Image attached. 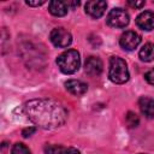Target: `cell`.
<instances>
[{
    "mask_svg": "<svg viewBox=\"0 0 154 154\" xmlns=\"http://www.w3.org/2000/svg\"><path fill=\"white\" fill-rule=\"evenodd\" d=\"M24 112L35 125L48 130L63 125L67 119L65 107L51 99L30 100L25 102Z\"/></svg>",
    "mask_w": 154,
    "mask_h": 154,
    "instance_id": "6da1fadb",
    "label": "cell"
},
{
    "mask_svg": "<svg viewBox=\"0 0 154 154\" xmlns=\"http://www.w3.org/2000/svg\"><path fill=\"white\" fill-rule=\"evenodd\" d=\"M48 11L51 12V14H53L55 17H63V16H65L67 13L69 6H67V4L65 1L53 0L48 5Z\"/></svg>",
    "mask_w": 154,
    "mask_h": 154,
    "instance_id": "7c38bea8",
    "label": "cell"
},
{
    "mask_svg": "<svg viewBox=\"0 0 154 154\" xmlns=\"http://www.w3.org/2000/svg\"><path fill=\"white\" fill-rule=\"evenodd\" d=\"M128 5L129 6H131V7H134V8H141V7H143L144 6V1H134V0H129L128 1Z\"/></svg>",
    "mask_w": 154,
    "mask_h": 154,
    "instance_id": "ac0fdd59",
    "label": "cell"
},
{
    "mask_svg": "<svg viewBox=\"0 0 154 154\" xmlns=\"http://www.w3.org/2000/svg\"><path fill=\"white\" fill-rule=\"evenodd\" d=\"M11 154H31V152L29 150V148L23 144V143H16L12 147Z\"/></svg>",
    "mask_w": 154,
    "mask_h": 154,
    "instance_id": "9a60e30c",
    "label": "cell"
},
{
    "mask_svg": "<svg viewBox=\"0 0 154 154\" xmlns=\"http://www.w3.org/2000/svg\"><path fill=\"white\" fill-rule=\"evenodd\" d=\"M43 4H45L43 0H41V1H26V5H29V6H41Z\"/></svg>",
    "mask_w": 154,
    "mask_h": 154,
    "instance_id": "ffe728a7",
    "label": "cell"
},
{
    "mask_svg": "<svg viewBox=\"0 0 154 154\" xmlns=\"http://www.w3.org/2000/svg\"><path fill=\"white\" fill-rule=\"evenodd\" d=\"M136 24L140 29L150 31L154 29V12L144 11L136 17Z\"/></svg>",
    "mask_w": 154,
    "mask_h": 154,
    "instance_id": "ba28073f",
    "label": "cell"
},
{
    "mask_svg": "<svg viewBox=\"0 0 154 154\" xmlns=\"http://www.w3.org/2000/svg\"><path fill=\"white\" fill-rule=\"evenodd\" d=\"M144 78H146V81H147L149 84L154 85V67L150 69V70L144 75Z\"/></svg>",
    "mask_w": 154,
    "mask_h": 154,
    "instance_id": "e0dca14e",
    "label": "cell"
},
{
    "mask_svg": "<svg viewBox=\"0 0 154 154\" xmlns=\"http://www.w3.org/2000/svg\"><path fill=\"white\" fill-rule=\"evenodd\" d=\"M106 22L112 28L122 29V28H125L129 24L130 18H129V14H128V12L125 10L117 7V8H113V10H111L108 12Z\"/></svg>",
    "mask_w": 154,
    "mask_h": 154,
    "instance_id": "277c9868",
    "label": "cell"
},
{
    "mask_svg": "<svg viewBox=\"0 0 154 154\" xmlns=\"http://www.w3.org/2000/svg\"><path fill=\"white\" fill-rule=\"evenodd\" d=\"M49 38H51V42L55 47H59V48H65V47L70 46L71 42H72L71 32L69 30H66L65 28H63V26L54 28L51 31Z\"/></svg>",
    "mask_w": 154,
    "mask_h": 154,
    "instance_id": "5b68a950",
    "label": "cell"
},
{
    "mask_svg": "<svg viewBox=\"0 0 154 154\" xmlns=\"http://www.w3.org/2000/svg\"><path fill=\"white\" fill-rule=\"evenodd\" d=\"M65 154H81V153H79V150H77L76 148H69V149H66Z\"/></svg>",
    "mask_w": 154,
    "mask_h": 154,
    "instance_id": "44dd1931",
    "label": "cell"
},
{
    "mask_svg": "<svg viewBox=\"0 0 154 154\" xmlns=\"http://www.w3.org/2000/svg\"><path fill=\"white\" fill-rule=\"evenodd\" d=\"M106 7H107V4L106 1H102V0H90V1H87L84 6L85 13L93 18H100L105 13Z\"/></svg>",
    "mask_w": 154,
    "mask_h": 154,
    "instance_id": "52a82bcc",
    "label": "cell"
},
{
    "mask_svg": "<svg viewBox=\"0 0 154 154\" xmlns=\"http://www.w3.org/2000/svg\"><path fill=\"white\" fill-rule=\"evenodd\" d=\"M102 67H103L102 61L97 57H89L84 64V70H85L87 75H89L91 77L99 76L102 72Z\"/></svg>",
    "mask_w": 154,
    "mask_h": 154,
    "instance_id": "9c48e42d",
    "label": "cell"
},
{
    "mask_svg": "<svg viewBox=\"0 0 154 154\" xmlns=\"http://www.w3.org/2000/svg\"><path fill=\"white\" fill-rule=\"evenodd\" d=\"M35 131H36V128H34V126H30V128H25V129L23 130L22 135H23L24 137H29V136H31V135H32Z\"/></svg>",
    "mask_w": 154,
    "mask_h": 154,
    "instance_id": "d6986e66",
    "label": "cell"
},
{
    "mask_svg": "<svg viewBox=\"0 0 154 154\" xmlns=\"http://www.w3.org/2000/svg\"><path fill=\"white\" fill-rule=\"evenodd\" d=\"M125 123L128 124L129 128H136L140 123V118L136 113L134 112H128L125 116Z\"/></svg>",
    "mask_w": 154,
    "mask_h": 154,
    "instance_id": "5bb4252c",
    "label": "cell"
},
{
    "mask_svg": "<svg viewBox=\"0 0 154 154\" xmlns=\"http://www.w3.org/2000/svg\"><path fill=\"white\" fill-rule=\"evenodd\" d=\"M138 106H140L142 114L146 118H148V119L154 118V100L152 97H148V96L140 97Z\"/></svg>",
    "mask_w": 154,
    "mask_h": 154,
    "instance_id": "8fae6325",
    "label": "cell"
},
{
    "mask_svg": "<svg viewBox=\"0 0 154 154\" xmlns=\"http://www.w3.org/2000/svg\"><path fill=\"white\" fill-rule=\"evenodd\" d=\"M57 64L63 73L66 75L75 73L81 65L79 53L75 49H67L57 58Z\"/></svg>",
    "mask_w": 154,
    "mask_h": 154,
    "instance_id": "7a4b0ae2",
    "label": "cell"
},
{
    "mask_svg": "<svg viewBox=\"0 0 154 154\" xmlns=\"http://www.w3.org/2000/svg\"><path fill=\"white\" fill-rule=\"evenodd\" d=\"M65 88L70 94L75 96H81L85 94L88 90V85L78 79H69L67 82H65Z\"/></svg>",
    "mask_w": 154,
    "mask_h": 154,
    "instance_id": "30bf717a",
    "label": "cell"
},
{
    "mask_svg": "<svg viewBox=\"0 0 154 154\" xmlns=\"http://www.w3.org/2000/svg\"><path fill=\"white\" fill-rule=\"evenodd\" d=\"M109 79L116 84H123L129 81V70L125 60L119 57H112L109 59V70H108Z\"/></svg>",
    "mask_w": 154,
    "mask_h": 154,
    "instance_id": "3957f363",
    "label": "cell"
},
{
    "mask_svg": "<svg viewBox=\"0 0 154 154\" xmlns=\"http://www.w3.org/2000/svg\"><path fill=\"white\" fill-rule=\"evenodd\" d=\"M140 59L142 61H146V63H149L152 60H154V43H146L141 49H140Z\"/></svg>",
    "mask_w": 154,
    "mask_h": 154,
    "instance_id": "4fadbf2b",
    "label": "cell"
},
{
    "mask_svg": "<svg viewBox=\"0 0 154 154\" xmlns=\"http://www.w3.org/2000/svg\"><path fill=\"white\" fill-rule=\"evenodd\" d=\"M140 42H141V36L136 31H132V30H128L123 32L119 38L120 47L125 51H134L135 48H137Z\"/></svg>",
    "mask_w": 154,
    "mask_h": 154,
    "instance_id": "8992f818",
    "label": "cell"
},
{
    "mask_svg": "<svg viewBox=\"0 0 154 154\" xmlns=\"http://www.w3.org/2000/svg\"><path fill=\"white\" fill-rule=\"evenodd\" d=\"M65 149L58 144H49L46 147V154H65Z\"/></svg>",
    "mask_w": 154,
    "mask_h": 154,
    "instance_id": "2e32d148",
    "label": "cell"
}]
</instances>
